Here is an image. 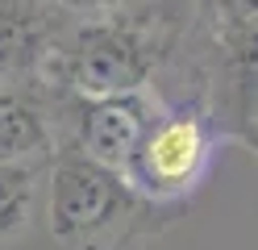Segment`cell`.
Segmentation results:
<instances>
[{"label": "cell", "mask_w": 258, "mask_h": 250, "mask_svg": "<svg viewBox=\"0 0 258 250\" xmlns=\"http://www.w3.org/2000/svg\"><path fill=\"white\" fill-rule=\"evenodd\" d=\"M50 159L0 163V250H46Z\"/></svg>", "instance_id": "cell-7"}, {"label": "cell", "mask_w": 258, "mask_h": 250, "mask_svg": "<svg viewBox=\"0 0 258 250\" xmlns=\"http://www.w3.org/2000/svg\"><path fill=\"white\" fill-rule=\"evenodd\" d=\"M62 29L50 0H0V83L42 79Z\"/></svg>", "instance_id": "cell-5"}, {"label": "cell", "mask_w": 258, "mask_h": 250, "mask_svg": "<svg viewBox=\"0 0 258 250\" xmlns=\"http://www.w3.org/2000/svg\"><path fill=\"white\" fill-rule=\"evenodd\" d=\"M171 209L142 200L125 175L58 150L46 175V250H138Z\"/></svg>", "instance_id": "cell-1"}, {"label": "cell", "mask_w": 258, "mask_h": 250, "mask_svg": "<svg viewBox=\"0 0 258 250\" xmlns=\"http://www.w3.org/2000/svg\"><path fill=\"white\" fill-rule=\"evenodd\" d=\"M158 42L134 17H96L62 29L54 55L46 59L42 83L79 100L146 92L158 71Z\"/></svg>", "instance_id": "cell-2"}, {"label": "cell", "mask_w": 258, "mask_h": 250, "mask_svg": "<svg viewBox=\"0 0 258 250\" xmlns=\"http://www.w3.org/2000/svg\"><path fill=\"white\" fill-rule=\"evenodd\" d=\"M163 105L167 100H158L150 88L146 92H125V96H100V100H79V96L54 92L58 150H75V155L125 175L134 155H138V146L146 142L150 125L158 121Z\"/></svg>", "instance_id": "cell-4"}, {"label": "cell", "mask_w": 258, "mask_h": 250, "mask_svg": "<svg viewBox=\"0 0 258 250\" xmlns=\"http://www.w3.org/2000/svg\"><path fill=\"white\" fill-rule=\"evenodd\" d=\"M217 121L200 100L163 105L158 121L150 125L146 142L138 146L125 183L142 200L158 209H179L187 196L200 192V183L213 175L217 163Z\"/></svg>", "instance_id": "cell-3"}, {"label": "cell", "mask_w": 258, "mask_h": 250, "mask_svg": "<svg viewBox=\"0 0 258 250\" xmlns=\"http://www.w3.org/2000/svg\"><path fill=\"white\" fill-rule=\"evenodd\" d=\"M58 155V109L42 79L0 83V163L54 159Z\"/></svg>", "instance_id": "cell-6"}]
</instances>
